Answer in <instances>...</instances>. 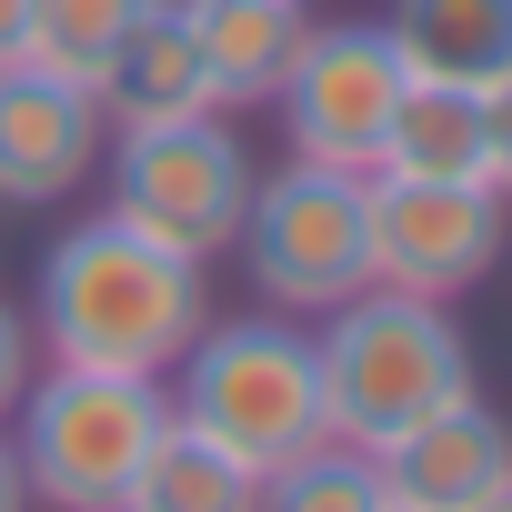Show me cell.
Wrapping results in <instances>:
<instances>
[{
    "label": "cell",
    "instance_id": "obj_1",
    "mask_svg": "<svg viewBox=\"0 0 512 512\" xmlns=\"http://www.w3.org/2000/svg\"><path fill=\"white\" fill-rule=\"evenodd\" d=\"M211 322V262L131 231L111 201L91 221H71L41 251V302L31 332L51 362H91V372H151L171 382V362L201 342Z\"/></svg>",
    "mask_w": 512,
    "mask_h": 512
},
{
    "label": "cell",
    "instance_id": "obj_2",
    "mask_svg": "<svg viewBox=\"0 0 512 512\" xmlns=\"http://www.w3.org/2000/svg\"><path fill=\"white\" fill-rule=\"evenodd\" d=\"M312 352H322L332 442H352V452H392L412 422H432L442 402L472 392V342H462L452 302H422L392 282H362L342 312H322Z\"/></svg>",
    "mask_w": 512,
    "mask_h": 512
},
{
    "label": "cell",
    "instance_id": "obj_3",
    "mask_svg": "<svg viewBox=\"0 0 512 512\" xmlns=\"http://www.w3.org/2000/svg\"><path fill=\"white\" fill-rule=\"evenodd\" d=\"M171 422H191L201 442L241 452L251 472H282L292 452L332 442V402H322L312 332H292V312L201 322V342L171 362Z\"/></svg>",
    "mask_w": 512,
    "mask_h": 512
},
{
    "label": "cell",
    "instance_id": "obj_4",
    "mask_svg": "<svg viewBox=\"0 0 512 512\" xmlns=\"http://www.w3.org/2000/svg\"><path fill=\"white\" fill-rule=\"evenodd\" d=\"M161 432H171V382H151V372H91V362L31 372V392L11 412L31 502H51V512H121Z\"/></svg>",
    "mask_w": 512,
    "mask_h": 512
},
{
    "label": "cell",
    "instance_id": "obj_5",
    "mask_svg": "<svg viewBox=\"0 0 512 512\" xmlns=\"http://www.w3.org/2000/svg\"><path fill=\"white\" fill-rule=\"evenodd\" d=\"M231 251L262 292V312H292V322L342 312L372 282V171H322V161L262 171Z\"/></svg>",
    "mask_w": 512,
    "mask_h": 512
},
{
    "label": "cell",
    "instance_id": "obj_6",
    "mask_svg": "<svg viewBox=\"0 0 512 512\" xmlns=\"http://www.w3.org/2000/svg\"><path fill=\"white\" fill-rule=\"evenodd\" d=\"M111 161V211L191 262H221L241 241V211H251V181L262 161L241 151V131L221 111H191V121H141L121 141H101Z\"/></svg>",
    "mask_w": 512,
    "mask_h": 512
},
{
    "label": "cell",
    "instance_id": "obj_7",
    "mask_svg": "<svg viewBox=\"0 0 512 512\" xmlns=\"http://www.w3.org/2000/svg\"><path fill=\"white\" fill-rule=\"evenodd\" d=\"M402 91H412V71H402V51H392L382 21H312L302 51H292V71H282V91H272V111H282L292 161L372 171Z\"/></svg>",
    "mask_w": 512,
    "mask_h": 512
},
{
    "label": "cell",
    "instance_id": "obj_8",
    "mask_svg": "<svg viewBox=\"0 0 512 512\" xmlns=\"http://www.w3.org/2000/svg\"><path fill=\"white\" fill-rule=\"evenodd\" d=\"M512 251V201L492 181H392L372 171V282L462 302Z\"/></svg>",
    "mask_w": 512,
    "mask_h": 512
},
{
    "label": "cell",
    "instance_id": "obj_9",
    "mask_svg": "<svg viewBox=\"0 0 512 512\" xmlns=\"http://www.w3.org/2000/svg\"><path fill=\"white\" fill-rule=\"evenodd\" d=\"M101 141H111V121H101L91 91H71V81H51L31 61L0 71V201L41 211V201L81 191L101 171Z\"/></svg>",
    "mask_w": 512,
    "mask_h": 512
},
{
    "label": "cell",
    "instance_id": "obj_10",
    "mask_svg": "<svg viewBox=\"0 0 512 512\" xmlns=\"http://www.w3.org/2000/svg\"><path fill=\"white\" fill-rule=\"evenodd\" d=\"M382 462V492H392V512H472L492 482H512V422L482 402V392H462V402H442L432 422H412L392 452H372Z\"/></svg>",
    "mask_w": 512,
    "mask_h": 512
},
{
    "label": "cell",
    "instance_id": "obj_11",
    "mask_svg": "<svg viewBox=\"0 0 512 512\" xmlns=\"http://www.w3.org/2000/svg\"><path fill=\"white\" fill-rule=\"evenodd\" d=\"M181 21L201 41V71L221 91V111H251V101H272L302 31H312V0H181Z\"/></svg>",
    "mask_w": 512,
    "mask_h": 512
},
{
    "label": "cell",
    "instance_id": "obj_12",
    "mask_svg": "<svg viewBox=\"0 0 512 512\" xmlns=\"http://www.w3.org/2000/svg\"><path fill=\"white\" fill-rule=\"evenodd\" d=\"M191 111H221V91L201 71V41L181 21V0H161V11L121 41L111 81H101V121L111 131H141V121H191Z\"/></svg>",
    "mask_w": 512,
    "mask_h": 512
},
{
    "label": "cell",
    "instance_id": "obj_13",
    "mask_svg": "<svg viewBox=\"0 0 512 512\" xmlns=\"http://www.w3.org/2000/svg\"><path fill=\"white\" fill-rule=\"evenodd\" d=\"M382 31H392V51H402L412 81L492 91L512 71V0H392Z\"/></svg>",
    "mask_w": 512,
    "mask_h": 512
},
{
    "label": "cell",
    "instance_id": "obj_14",
    "mask_svg": "<svg viewBox=\"0 0 512 512\" xmlns=\"http://www.w3.org/2000/svg\"><path fill=\"white\" fill-rule=\"evenodd\" d=\"M392 181H492V131H482V91H452V81H412L392 131H382V161Z\"/></svg>",
    "mask_w": 512,
    "mask_h": 512
},
{
    "label": "cell",
    "instance_id": "obj_15",
    "mask_svg": "<svg viewBox=\"0 0 512 512\" xmlns=\"http://www.w3.org/2000/svg\"><path fill=\"white\" fill-rule=\"evenodd\" d=\"M251 502H262V472L241 452H221V442H201L191 422H171L121 512H251Z\"/></svg>",
    "mask_w": 512,
    "mask_h": 512
},
{
    "label": "cell",
    "instance_id": "obj_16",
    "mask_svg": "<svg viewBox=\"0 0 512 512\" xmlns=\"http://www.w3.org/2000/svg\"><path fill=\"white\" fill-rule=\"evenodd\" d=\"M151 11H161V0H31V51H21V61L101 101V81H111L121 41H131Z\"/></svg>",
    "mask_w": 512,
    "mask_h": 512
},
{
    "label": "cell",
    "instance_id": "obj_17",
    "mask_svg": "<svg viewBox=\"0 0 512 512\" xmlns=\"http://www.w3.org/2000/svg\"><path fill=\"white\" fill-rule=\"evenodd\" d=\"M251 512H392V492H382V462L372 452L312 442L282 472H262V502H251Z\"/></svg>",
    "mask_w": 512,
    "mask_h": 512
},
{
    "label": "cell",
    "instance_id": "obj_18",
    "mask_svg": "<svg viewBox=\"0 0 512 512\" xmlns=\"http://www.w3.org/2000/svg\"><path fill=\"white\" fill-rule=\"evenodd\" d=\"M31 372H41V332H31V312H11V302H0V422L21 412Z\"/></svg>",
    "mask_w": 512,
    "mask_h": 512
},
{
    "label": "cell",
    "instance_id": "obj_19",
    "mask_svg": "<svg viewBox=\"0 0 512 512\" xmlns=\"http://www.w3.org/2000/svg\"><path fill=\"white\" fill-rule=\"evenodd\" d=\"M482 131H492V191L512 201V71L482 91Z\"/></svg>",
    "mask_w": 512,
    "mask_h": 512
},
{
    "label": "cell",
    "instance_id": "obj_20",
    "mask_svg": "<svg viewBox=\"0 0 512 512\" xmlns=\"http://www.w3.org/2000/svg\"><path fill=\"white\" fill-rule=\"evenodd\" d=\"M0 512H31V472H21V442L0 422Z\"/></svg>",
    "mask_w": 512,
    "mask_h": 512
},
{
    "label": "cell",
    "instance_id": "obj_21",
    "mask_svg": "<svg viewBox=\"0 0 512 512\" xmlns=\"http://www.w3.org/2000/svg\"><path fill=\"white\" fill-rule=\"evenodd\" d=\"M31 51V0H0V71Z\"/></svg>",
    "mask_w": 512,
    "mask_h": 512
},
{
    "label": "cell",
    "instance_id": "obj_22",
    "mask_svg": "<svg viewBox=\"0 0 512 512\" xmlns=\"http://www.w3.org/2000/svg\"><path fill=\"white\" fill-rule=\"evenodd\" d=\"M472 512H512V482H492V492H482V502H472Z\"/></svg>",
    "mask_w": 512,
    "mask_h": 512
}]
</instances>
